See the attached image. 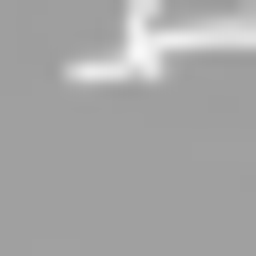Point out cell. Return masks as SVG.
I'll return each mask as SVG.
<instances>
[{"label":"cell","mask_w":256,"mask_h":256,"mask_svg":"<svg viewBox=\"0 0 256 256\" xmlns=\"http://www.w3.org/2000/svg\"><path fill=\"white\" fill-rule=\"evenodd\" d=\"M176 64H192V48H176V32H144V16H128V32H112V48H80V64H64V80H80V96H128V80H176Z\"/></svg>","instance_id":"cell-1"}]
</instances>
